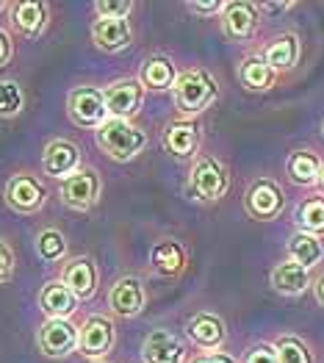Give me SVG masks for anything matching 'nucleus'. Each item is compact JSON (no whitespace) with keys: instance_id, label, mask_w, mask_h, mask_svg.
<instances>
[{"instance_id":"obj_1","label":"nucleus","mask_w":324,"mask_h":363,"mask_svg":"<svg viewBox=\"0 0 324 363\" xmlns=\"http://www.w3.org/2000/svg\"><path fill=\"white\" fill-rule=\"evenodd\" d=\"M216 100H219V81L206 67H189L177 72V81L172 86V106L180 120H197Z\"/></svg>"},{"instance_id":"obj_2","label":"nucleus","mask_w":324,"mask_h":363,"mask_svg":"<svg viewBox=\"0 0 324 363\" xmlns=\"http://www.w3.org/2000/svg\"><path fill=\"white\" fill-rule=\"evenodd\" d=\"M230 191V169L228 164L213 155V152H200L186 178V197L197 206H213Z\"/></svg>"},{"instance_id":"obj_3","label":"nucleus","mask_w":324,"mask_h":363,"mask_svg":"<svg viewBox=\"0 0 324 363\" xmlns=\"http://www.w3.org/2000/svg\"><path fill=\"white\" fill-rule=\"evenodd\" d=\"M94 142L100 152H106L111 161L117 164H130L136 161L142 152L147 150L150 136L142 125H136L133 120H108L103 122L94 130Z\"/></svg>"},{"instance_id":"obj_4","label":"nucleus","mask_w":324,"mask_h":363,"mask_svg":"<svg viewBox=\"0 0 324 363\" xmlns=\"http://www.w3.org/2000/svg\"><path fill=\"white\" fill-rule=\"evenodd\" d=\"M100 197H103V175L91 164H84L81 169H75L69 178L59 183V200L69 211H91L100 203Z\"/></svg>"},{"instance_id":"obj_5","label":"nucleus","mask_w":324,"mask_h":363,"mask_svg":"<svg viewBox=\"0 0 324 363\" xmlns=\"http://www.w3.org/2000/svg\"><path fill=\"white\" fill-rule=\"evenodd\" d=\"M117 347V325L108 313H89L78 325V355L84 361H106L108 352Z\"/></svg>"},{"instance_id":"obj_6","label":"nucleus","mask_w":324,"mask_h":363,"mask_svg":"<svg viewBox=\"0 0 324 363\" xmlns=\"http://www.w3.org/2000/svg\"><path fill=\"white\" fill-rule=\"evenodd\" d=\"M244 211L255 222H274L286 211V191L274 178H255L244 191Z\"/></svg>"},{"instance_id":"obj_7","label":"nucleus","mask_w":324,"mask_h":363,"mask_svg":"<svg viewBox=\"0 0 324 363\" xmlns=\"http://www.w3.org/2000/svg\"><path fill=\"white\" fill-rule=\"evenodd\" d=\"M3 203L14 213L30 216V213H39L48 206V189L39 181V175H33L28 169H20L6 181Z\"/></svg>"},{"instance_id":"obj_8","label":"nucleus","mask_w":324,"mask_h":363,"mask_svg":"<svg viewBox=\"0 0 324 363\" xmlns=\"http://www.w3.org/2000/svg\"><path fill=\"white\" fill-rule=\"evenodd\" d=\"M67 117L75 122L78 128L97 130L103 122L108 120V108H106V91L100 86H72L67 91Z\"/></svg>"},{"instance_id":"obj_9","label":"nucleus","mask_w":324,"mask_h":363,"mask_svg":"<svg viewBox=\"0 0 324 363\" xmlns=\"http://www.w3.org/2000/svg\"><path fill=\"white\" fill-rule=\"evenodd\" d=\"M36 347L50 361L69 358L78 352V325L72 319H45L36 330Z\"/></svg>"},{"instance_id":"obj_10","label":"nucleus","mask_w":324,"mask_h":363,"mask_svg":"<svg viewBox=\"0 0 324 363\" xmlns=\"http://www.w3.org/2000/svg\"><path fill=\"white\" fill-rule=\"evenodd\" d=\"M147 308V286L139 274H122L108 289V313L114 319H136Z\"/></svg>"},{"instance_id":"obj_11","label":"nucleus","mask_w":324,"mask_h":363,"mask_svg":"<svg viewBox=\"0 0 324 363\" xmlns=\"http://www.w3.org/2000/svg\"><path fill=\"white\" fill-rule=\"evenodd\" d=\"M219 26H222V36L228 42H250L255 39V33L261 28V9L258 3H250V0H228L225 3V11L219 17Z\"/></svg>"},{"instance_id":"obj_12","label":"nucleus","mask_w":324,"mask_h":363,"mask_svg":"<svg viewBox=\"0 0 324 363\" xmlns=\"http://www.w3.org/2000/svg\"><path fill=\"white\" fill-rule=\"evenodd\" d=\"M183 333H186L191 347H197L203 352H222V347L228 344V325L213 311H197V313H191L186 319Z\"/></svg>"},{"instance_id":"obj_13","label":"nucleus","mask_w":324,"mask_h":363,"mask_svg":"<svg viewBox=\"0 0 324 363\" xmlns=\"http://www.w3.org/2000/svg\"><path fill=\"white\" fill-rule=\"evenodd\" d=\"M203 145V128L197 120H169L161 130V147L177 161H194Z\"/></svg>"},{"instance_id":"obj_14","label":"nucleus","mask_w":324,"mask_h":363,"mask_svg":"<svg viewBox=\"0 0 324 363\" xmlns=\"http://www.w3.org/2000/svg\"><path fill=\"white\" fill-rule=\"evenodd\" d=\"M9 20L14 33H20L23 39L36 42L45 36V30L50 26V3L45 0H14L9 3Z\"/></svg>"},{"instance_id":"obj_15","label":"nucleus","mask_w":324,"mask_h":363,"mask_svg":"<svg viewBox=\"0 0 324 363\" xmlns=\"http://www.w3.org/2000/svg\"><path fill=\"white\" fill-rule=\"evenodd\" d=\"M59 280L84 303V300H91L100 289V267L94 264L91 255H72L61 264Z\"/></svg>"},{"instance_id":"obj_16","label":"nucleus","mask_w":324,"mask_h":363,"mask_svg":"<svg viewBox=\"0 0 324 363\" xmlns=\"http://www.w3.org/2000/svg\"><path fill=\"white\" fill-rule=\"evenodd\" d=\"M103 91H106V108L111 120H133L142 111L145 94H147L139 78H119Z\"/></svg>"},{"instance_id":"obj_17","label":"nucleus","mask_w":324,"mask_h":363,"mask_svg":"<svg viewBox=\"0 0 324 363\" xmlns=\"http://www.w3.org/2000/svg\"><path fill=\"white\" fill-rule=\"evenodd\" d=\"M142 363H189V347L167 328L150 330L142 341Z\"/></svg>"},{"instance_id":"obj_18","label":"nucleus","mask_w":324,"mask_h":363,"mask_svg":"<svg viewBox=\"0 0 324 363\" xmlns=\"http://www.w3.org/2000/svg\"><path fill=\"white\" fill-rule=\"evenodd\" d=\"M81 147L72 139H50L42 150V175L64 181L69 178L75 169H81Z\"/></svg>"},{"instance_id":"obj_19","label":"nucleus","mask_w":324,"mask_h":363,"mask_svg":"<svg viewBox=\"0 0 324 363\" xmlns=\"http://www.w3.org/2000/svg\"><path fill=\"white\" fill-rule=\"evenodd\" d=\"M89 36H91V45L100 53H108V56L125 53L133 45L130 20H97L94 17L91 28H89Z\"/></svg>"},{"instance_id":"obj_20","label":"nucleus","mask_w":324,"mask_h":363,"mask_svg":"<svg viewBox=\"0 0 324 363\" xmlns=\"http://www.w3.org/2000/svg\"><path fill=\"white\" fill-rule=\"evenodd\" d=\"M189 267V250L177 239H161L150 250V269L158 277H180Z\"/></svg>"},{"instance_id":"obj_21","label":"nucleus","mask_w":324,"mask_h":363,"mask_svg":"<svg viewBox=\"0 0 324 363\" xmlns=\"http://www.w3.org/2000/svg\"><path fill=\"white\" fill-rule=\"evenodd\" d=\"M269 286L280 297H299V294H305L313 286V277H311V272L305 267H299V264L286 258V261H280V264L272 267Z\"/></svg>"},{"instance_id":"obj_22","label":"nucleus","mask_w":324,"mask_h":363,"mask_svg":"<svg viewBox=\"0 0 324 363\" xmlns=\"http://www.w3.org/2000/svg\"><path fill=\"white\" fill-rule=\"evenodd\" d=\"M302 56V45L296 33H277L274 39H269L261 48V59L280 75V72H291Z\"/></svg>"},{"instance_id":"obj_23","label":"nucleus","mask_w":324,"mask_h":363,"mask_svg":"<svg viewBox=\"0 0 324 363\" xmlns=\"http://www.w3.org/2000/svg\"><path fill=\"white\" fill-rule=\"evenodd\" d=\"M78 305H81V300L61 283L59 277L48 280L39 291V308L48 319H72Z\"/></svg>"},{"instance_id":"obj_24","label":"nucleus","mask_w":324,"mask_h":363,"mask_svg":"<svg viewBox=\"0 0 324 363\" xmlns=\"http://www.w3.org/2000/svg\"><path fill=\"white\" fill-rule=\"evenodd\" d=\"M136 78L147 91H172L177 81L175 61L169 56H164V53H152V56H147L139 64V75Z\"/></svg>"},{"instance_id":"obj_25","label":"nucleus","mask_w":324,"mask_h":363,"mask_svg":"<svg viewBox=\"0 0 324 363\" xmlns=\"http://www.w3.org/2000/svg\"><path fill=\"white\" fill-rule=\"evenodd\" d=\"M236 75L247 91H269L277 84V72L261 59V53H247L238 61Z\"/></svg>"},{"instance_id":"obj_26","label":"nucleus","mask_w":324,"mask_h":363,"mask_svg":"<svg viewBox=\"0 0 324 363\" xmlns=\"http://www.w3.org/2000/svg\"><path fill=\"white\" fill-rule=\"evenodd\" d=\"M319 172H322V155L316 150H308V147H299V150L289 152L286 158V175L294 186H316L319 181Z\"/></svg>"},{"instance_id":"obj_27","label":"nucleus","mask_w":324,"mask_h":363,"mask_svg":"<svg viewBox=\"0 0 324 363\" xmlns=\"http://www.w3.org/2000/svg\"><path fill=\"white\" fill-rule=\"evenodd\" d=\"M286 252H289V261H294L299 267H305L308 272L316 269L324 258V244L319 236H311V233H302L296 230L294 236L286 244Z\"/></svg>"},{"instance_id":"obj_28","label":"nucleus","mask_w":324,"mask_h":363,"mask_svg":"<svg viewBox=\"0 0 324 363\" xmlns=\"http://www.w3.org/2000/svg\"><path fill=\"white\" fill-rule=\"evenodd\" d=\"M294 225L296 230L311 233V236H324V194L305 197L294 208Z\"/></svg>"},{"instance_id":"obj_29","label":"nucleus","mask_w":324,"mask_h":363,"mask_svg":"<svg viewBox=\"0 0 324 363\" xmlns=\"http://www.w3.org/2000/svg\"><path fill=\"white\" fill-rule=\"evenodd\" d=\"M67 250H69V242H67V236L61 233L59 228H42L36 233V255L45 264H61V261H67Z\"/></svg>"},{"instance_id":"obj_30","label":"nucleus","mask_w":324,"mask_h":363,"mask_svg":"<svg viewBox=\"0 0 324 363\" xmlns=\"http://www.w3.org/2000/svg\"><path fill=\"white\" fill-rule=\"evenodd\" d=\"M274 350H277V363H316L313 350L308 347L305 338H299L296 333L277 335Z\"/></svg>"},{"instance_id":"obj_31","label":"nucleus","mask_w":324,"mask_h":363,"mask_svg":"<svg viewBox=\"0 0 324 363\" xmlns=\"http://www.w3.org/2000/svg\"><path fill=\"white\" fill-rule=\"evenodd\" d=\"M26 111V89L14 78L0 81V120H14Z\"/></svg>"},{"instance_id":"obj_32","label":"nucleus","mask_w":324,"mask_h":363,"mask_svg":"<svg viewBox=\"0 0 324 363\" xmlns=\"http://www.w3.org/2000/svg\"><path fill=\"white\" fill-rule=\"evenodd\" d=\"M91 9L97 20H130L136 3L133 0H97Z\"/></svg>"},{"instance_id":"obj_33","label":"nucleus","mask_w":324,"mask_h":363,"mask_svg":"<svg viewBox=\"0 0 324 363\" xmlns=\"http://www.w3.org/2000/svg\"><path fill=\"white\" fill-rule=\"evenodd\" d=\"M17 274V255L11 250V244L0 236V286H9Z\"/></svg>"},{"instance_id":"obj_34","label":"nucleus","mask_w":324,"mask_h":363,"mask_svg":"<svg viewBox=\"0 0 324 363\" xmlns=\"http://www.w3.org/2000/svg\"><path fill=\"white\" fill-rule=\"evenodd\" d=\"M225 3H228V0H189V3H186V11L194 14V17L211 20V17H222Z\"/></svg>"},{"instance_id":"obj_35","label":"nucleus","mask_w":324,"mask_h":363,"mask_svg":"<svg viewBox=\"0 0 324 363\" xmlns=\"http://www.w3.org/2000/svg\"><path fill=\"white\" fill-rule=\"evenodd\" d=\"M241 363H277V350H274V344H269V341L252 344V347L244 352Z\"/></svg>"},{"instance_id":"obj_36","label":"nucleus","mask_w":324,"mask_h":363,"mask_svg":"<svg viewBox=\"0 0 324 363\" xmlns=\"http://www.w3.org/2000/svg\"><path fill=\"white\" fill-rule=\"evenodd\" d=\"M11 59H14V39H11L9 30L0 26V69H3Z\"/></svg>"},{"instance_id":"obj_37","label":"nucleus","mask_w":324,"mask_h":363,"mask_svg":"<svg viewBox=\"0 0 324 363\" xmlns=\"http://www.w3.org/2000/svg\"><path fill=\"white\" fill-rule=\"evenodd\" d=\"M189 363H238V358L230 352H206V355L191 358Z\"/></svg>"},{"instance_id":"obj_38","label":"nucleus","mask_w":324,"mask_h":363,"mask_svg":"<svg viewBox=\"0 0 324 363\" xmlns=\"http://www.w3.org/2000/svg\"><path fill=\"white\" fill-rule=\"evenodd\" d=\"M258 9H261V14H283V11H291L296 9V3H258Z\"/></svg>"},{"instance_id":"obj_39","label":"nucleus","mask_w":324,"mask_h":363,"mask_svg":"<svg viewBox=\"0 0 324 363\" xmlns=\"http://www.w3.org/2000/svg\"><path fill=\"white\" fill-rule=\"evenodd\" d=\"M311 289H313V297H316V303L324 308V272L319 274L316 280H313V286H311Z\"/></svg>"},{"instance_id":"obj_40","label":"nucleus","mask_w":324,"mask_h":363,"mask_svg":"<svg viewBox=\"0 0 324 363\" xmlns=\"http://www.w3.org/2000/svg\"><path fill=\"white\" fill-rule=\"evenodd\" d=\"M316 189H319V194H324V158H322V172H319V181H316Z\"/></svg>"},{"instance_id":"obj_41","label":"nucleus","mask_w":324,"mask_h":363,"mask_svg":"<svg viewBox=\"0 0 324 363\" xmlns=\"http://www.w3.org/2000/svg\"><path fill=\"white\" fill-rule=\"evenodd\" d=\"M0 11H9V3L6 0H0Z\"/></svg>"},{"instance_id":"obj_42","label":"nucleus","mask_w":324,"mask_h":363,"mask_svg":"<svg viewBox=\"0 0 324 363\" xmlns=\"http://www.w3.org/2000/svg\"><path fill=\"white\" fill-rule=\"evenodd\" d=\"M94 363H108V361H94Z\"/></svg>"},{"instance_id":"obj_43","label":"nucleus","mask_w":324,"mask_h":363,"mask_svg":"<svg viewBox=\"0 0 324 363\" xmlns=\"http://www.w3.org/2000/svg\"><path fill=\"white\" fill-rule=\"evenodd\" d=\"M322 130H324V125H322Z\"/></svg>"}]
</instances>
